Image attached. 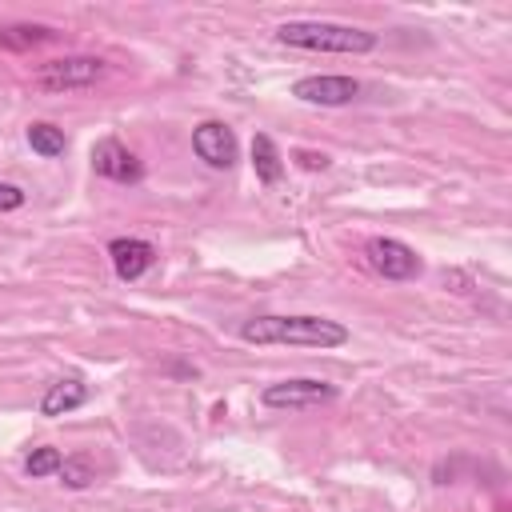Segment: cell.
<instances>
[{"label": "cell", "mask_w": 512, "mask_h": 512, "mask_svg": "<svg viewBox=\"0 0 512 512\" xmlns=\"http://www.w3.org/2000/svg\"><path fill=\"white\" fill-rule=\"evenodd\" d=\"M296 164L308 168V172H324L328 168V156L324 152H312V148H296Z\"/></svg>", "instance_id": "cell-16"}, {"label": "cell", "mask_w": 512, "mask_h": 512, "mask_svg": "<svg viewBox=\"0 0 512 512\" xmlns=\"http://www.w3.org/2000/svg\"><path fill=\"white\" fill-rule=\"evenodd\" d=\"M48 40H56V28H48V24H4L0 28V48H8V52H28Z\"/></svg>", "instance_id": "cell-12"}, {"label": "cell", "mask_w": 512, "mask_h": 512, "mask_svg": "<svg viewBox=\"0 0 512 512\" xmlns=\"http://www.w3.org/2000/svg\"><path fill=\"white\" fill-rule=\"evenodd\" d=\"M252 168H256V180H260L264 188L280 184V176H284V160H280L272 136H264V132L252 136Z\"/></svg>", "instance_id": "cell-11"}, {"label": "cell", "mask_w": 512, "mask_h": 512, "mask_svg": "<svg viewBox=\"0 0 512 512\" xmlns=\"http://www.w3.org/2000/svg\"><path fill=\"white\" fill-rule=\"evenodd\" d=\"M92 168H96V176L116 180V184H136V180L144 176L140 160H136L116 136H104V140L92 144Z\"/></svg>", "instance_id": "cell-8"}, {"label": "cell", "mask_w": 512, "mask_h": 512, "mask_svg": "<svg viewBox=\"0 0 512 512\" xmlns=\"http://www.w3.org/2000/svg\"><path fill=\"white\" fill-rule=\"evenodd\" d=\"M292 96L304 104L340 108V104H352L360 96V80H352V76H300L292 84Z\"/></svg>", "instance_id": "cell-7"}, {"label": "cell", "mask_w": 512, "mask_h": 512, "mask_svg": "<svg viewBox=\"0 0 512 512\" xmlns=\"http://www.w3.org/2000/svg\"><path fill=\"white\" fill-rule=\"evenodd\" d=\"M60 460H64L60 448H48V444H44V448H32L28 460H24V472H28L32 480H44V476H56V472H60Z\"/></svg>", "instance_id": "cell-15"}, {"label": "cell", "mask_w": 512, "mask_h": 512, "mask_svg": "<svg viewBox=\"0 0 512 512\" xmlns=\"http://www.w3.org/2000/svg\"><path fill=\"white\" fill-rule=\"evenodd\" d=\"M364 256H368V268L384 280H416L420 268H424L420 252L412 244L396 240V236H372L364 244Z\"/></svg>", "instance_id": "cell-4"}, {"label": "cell", "mask_w": 512, "mask_h": 512, "mask_svg": "<svg viewBox=\"0 0 512 512\" xmlns=\"http://www.w3.org/2000/svg\"><path fill=\"white\" fill-rule=\"evenodd\" d=\"M192 152H196L208 168L224 172V168L236 164L240 144H236V132H232L224 120H204V124L192 128Z\"/></svg>", "instance_id": "cell-6"}, {"label": "cell", "mask_w": 512, "mask_h": 512, "mask_svg": "<svg viewBox=\"0 0 512 512\" xmlns=\"http://www.w3.org/2000/svg\"><path fill=\"white\" fill-rule=\"evenodd\" d=\"M328 400H336V384L312 380V376H292V380H276V384L260 388V404L280 408V412H300V408H316Z\"/></svg>", "instance_id": "cell-3"}, {"label": "cell", "mask_w": 512, "mask_h": 512, "mask_svg": "<svg viewBox=\"0 0 512 512\" xmlns=\"http://www.w3.org/2000/svg\"><path fill=\"white\" fill-rule=\"evenodd\" d=\"M104 76V60L100 56H60L36 68V88L44 92H68V88H88Z\"/></svg>", "instance_id": "cell-5"}, {"label": "cell", "mask_w": 512, "mask_h": 512, "mask_svg": "<svg viewBox=\"0 0 512 512\" xmlns=\"http://www.w3.org/2000/svg\"><path fill=\"white\" fill-rule=\"evenodd\" d=\"M24 204V188L20 184H0V212H16Z\"/></svg>", "instance_id": "cell-17"}, {"label": "cell", "mask_w": 512, "mask_h": 512, "mask_svg": "<svg viewBox=\"0 0 512 512\" xmlns=\"http://www.w3.org/2000/svg\"><path fill=\"white\" fill-rule=\"evenodd\" d=\"M276 40L304 52H344V56H364L376 48V32L332 20H288L276 28Z\"/></svg>", "instance_id": "cell-2"}, {"label": "cell", "mask_w": 512, "mask_h": 512, "mask_svg": "<svg viewBox=\"0 0 512 512\" xmlns=\"http://www.w3.org/2000/svg\"><path fill=\"white\" fill-rule=\"evenodd\" d=\"M84 400H88V384H84L80 376H60V380H52V384L44 388L40 412H44V416H68V412H76Z\"/></svg>", "instance_id": "cell-10"}, {"label": "cell", "mask_w": 512, "mask_h": 512, "mask_svg": "<svg viewBox=\"0 0 512 512\" xmlns=\"http://www.w3.org/2000/svg\"><path fill=\"white\" fill-rule=\"evenodd\" d=\"M108 260H112V268H116L120 280H140L152 268L156 248L148 240H140V236H116L108 244Z\"/></svg>", "instance_id": "cell-9"}, {"label": "cell", "mask_w": 512, "mask_h": 512, "mask_svg": "<svg viewBox=\"0 0 512 512\" xmlns=\"http://www.w3.org/2000/svg\"><path fill=\"white\" fill-rule=\"evenodd\" d=\"M244 344H296V348H340L348 344V328L328 316H280L264 312L240 324Z\"/></svg>", "instance_id": "cell-1"}, {"label": "cell", "mask_w": 512, "mask_h": 512, "mask_svg": "<svg viewBox=\"0 0 512 512\" xmlns=\"http://www.w3.org/2000/svg\"><path fill=\"white\" fill-rule=\"evenodd\" d=\"M56 476L64 480V488H76V492H80V488H88V484L96 480V468H92L88 456H64Z\"/></svg>", "instance_id": "cell-14"}, {"label": "cell", "mask_w": 512, "mask_h": 512, "mask_svg": "<svg viewBox=\"0 0 512 512\" xmlns=\"http://www.w3.org/2000/svg\"><path fill=\"white\" fill-rule=\"evenodd\" d=\"M28 144H32V152H36V156H44V160L64 156V148H68L64 128H56V124H48V120L28 124Z\"/></svg>", "instance_id": "cell-13"}]
</instances>
